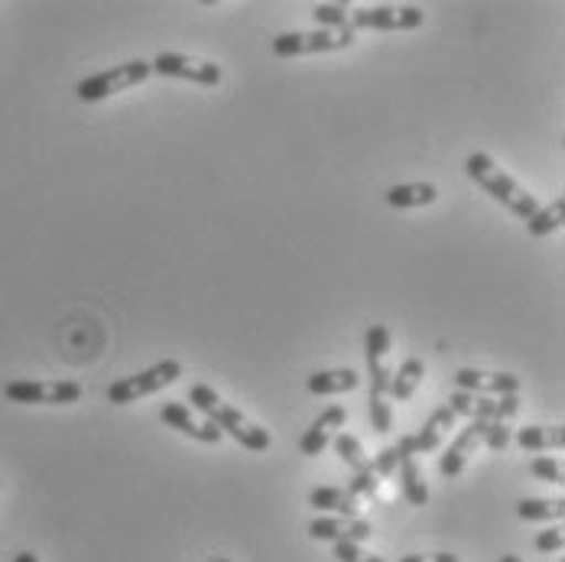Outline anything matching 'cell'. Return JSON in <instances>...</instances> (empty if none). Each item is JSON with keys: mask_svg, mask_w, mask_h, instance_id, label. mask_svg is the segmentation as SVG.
Returning <instances> with one entry per match:
<instances>
[{"mask_svg": "<svg viewBox=\"0 0 565 562\" xmlns=\"http://www.w3.org/2000/svg\"><path fill=\"white\" fill-rule=\"evenodd\" d=\"M465 172H468L471 182H478L494 202H501V205H504L508 212H513L516 219L530 222V219L540 212L536 195H530L516 179H510L508 172L498 167L488 153H471V157L465 160Z\"/></svg>", "mask_w": 565, "mask_h": 562, "instance_id": "cell-1", "label": "cell"}, {"mask_svg": "<svg viewBox=\"0 0 565 562\" xmlns=\"http://www.w3.org/2000/svg\"><path fill=\"white\" fill-rule=\"evenodd\" d=\"M150 75H153L150 62L130 59V62H120V65L105 68V72H98V75L82 78V82L75 85V95H78L82 102H105V98H111L117 92H127V88H134V85H143Z\"/></svg>", "mask_w": 565, "mask_h": 562, "instance_id": "cell-2", "label": "cell"}, {"mask_svg": "<svg viewBox=\"0 0 565 562\" xmlns=\"http://www.w3.org/2000/svg\"><path fill=\"white\" fill-rule=\"evenodd\" d=\"M354 43V30L351 23L341 30H309V33H280L270 43V53L277 59L292 56H316V53H335V50H348Z\"/></svg>", "mask_w": 565, "mask_h": 562, "instance_id": "cell-3", "label": "cell"}, {"mask_svg": "<svg viewBox=\"0 0 565 562\" xmlns=\"http://www.w3.org/2000/svg\"><path fill=\"white\" fill-rule=\"evenodd\" d=\"M179 378H182V364L175 358H167V361H160V364H153V368H147L140 374L114 381L111 388H108V400L111 403H137L140 396L157 394V391L175 384Z\"/></svg>", "mask_w": 565, "mask_h": 562, "instance_id": "cell-4", "label": "cell"}, {"mask_svg": "<svg viewBox=\"0 0 565 562\" xmlns=\"http://www.w3.org/2000/svg\"><path fill=\"white\" fill-rule=\"evenodd\" d=\"M82 394L85 391L78 381H10L3 388V396L10 403H46V406L78 403Z\"/></svg>", "mask_w": 565, "mask_h": 562, "instance_id": "cell-5", "label": "cell"}, {"mask_svg": "<svg viewBox=\"0 0 565 562\" xmlns=\"http://www.w3.org/2000/svg\"><path fill=\"white\" fill-rule=\"evenodd\" d=\"M426 20V13L419 7H361L351 17V30H419Z\"/></svg>", "mask_w": 565, "mask_h": 562, "instance_id": "cell-6", "label": "cell"}, {"mask_svg": "<svg viewBox=\"0 0 565 562\" xmlns=\"http://www.w3.org/2000/svg\"><path fill=\"white\" fill-rule=\"evenodd\" d=\"M209 423H215L222 433H227L231 439H237L244 449L250 452H267L270 449V433L264 430V426H257V423H250L241 410H234V406H227L225 400L209 413Z\"/></svg>", "mask_w": 565, "mask_h": 562, "instance_id": "cell-7", "label": "cell"}, {"mask_svg": "<svg viewBox=\"0 0 565 562\" xmlns=\"http://www.w3.org/2000/svg\"><path fill=\"white\" fill-rule=\"evenodd\" d=\"M455 420H458V416L449 410V403H443V406L426 420V426H423L416 436H399V443L394 446L396 455H399V458H413V455H423V452H436L443 446V436L455 426Z\"/></svg>", "mask_w": 565, "mask_h": 562, "instance_id": "cell-8", "label": "cell"}, {"mask_svg": "<svg viewBox=\"0 0 565 562\" xmlns=\"http://www.w3.org/2000/svg\"><path fill=\"white\" fill-rule=\"evenodd\" d=\"M150 68L160 72V75L195 82V85H218L222 82V68L215 62L182 56V53H160V56L150 62Z\"/></svg>", "mask_w": 565, "mask_h": 562, "instance_id": "cell-9", "label": "cell"}, {"mask_svg": "<svg viewBox=\"0 0 565 562\" xmlns=\"http://www.w3.org/2000/svg\"><path fill=\"white\" fill-rule=\"evenodd\" d=\"M455 388L468 391L475 396H510L520 391L516 374H501V371H478V368H458L455 371Z\"/></svg>", "mask_w": 565, "mask_h": 562, "instance_id": "cell-10", "label": "cell"}, {"mask_svg": "<svg viewBox=\"0 0 565 562\" xmlns=\"http://www.w3.org/2000/svg\"><path fill=\"white\" fill-rule=\"evenodd\" d=\"M309 537L312 540H351V543H364L374 537V523L364 517H316L309 523Z\"/></svg>", "mask_w": 565, "mask_h": 562, "instance_id": "cell-11", "label": "cell"}, {"mask_svg": "<svg viewBox=\"0 0 565 562\" xmlns=\"http://www.w3.org/2000/svg\"><path fill=\"white\" fill-rule=\"evenodd\" d=\"M484 430H488V423H478V420H471V426H465V430L455 436L452 446H449V449H446V455L439 458V471H443L446 478H455V475H461V471H465V462H468L471 449L481 443Z\"/></svg>", "mask_w": 565, "mask_h": 562, "instance_id": "cell-12", "label": "cell"}, {"mask_svg": "<svg viewBox=\"0 0 565 562\" xmlns=\"http://www.w3.org/2000/svg\"><path fill=\"white\" fill-rule=\"evenodd\" d=\"M160 420L172 426V430H179L182 436H192V439H199V443H218L222 439V430L215 426V423H195L192 420V410L185 406V403H167L163 410H160Z\"/></svg>", "mask_w": 565, "mask_h": 562, "instance_id": "cell-13", "label": "cell"}, {"mask_svg": "<svg viewBox=\"0 0 565 562\" xmlns=\"http://www.w3.org/2000/svg\"><path fill=\"white\" fill-rule=\"evenodd\" d=\"M309 394L316 396H332V394H348V391H358L361 388V374L351 371V368H332V371H316L309 378Z\"/></svg>", "mask_w": 565, "mask_h": 562, "instance_id": "cell-14", "label": "cell"}, {"mask_svg": "<svg viewBox=\"0 0 565 562\" xmlns=\"http://www.w3.org/2000/svg\"><path fill=\"white\" fill-rule=\"evenodd\" d=\"M439 199V189L433 182H403L387 189V205L391 209H419V205H433Z\"/></svg>", "mask_w": 565, "mask_h": 562, "instance_id": "cell-15", "label": "cell"}, {"mask_svg": "<svg viewBox=\"0 0 565 562\" xmlns=\"http://www.w3.org/2000/svg\"><path fill=\"white\" fill-rule=\"evenodd\" d=\"M309 505L316 510L335 513V517H358V510H361V501L348 488H316L309 495Z\"/></svg>", "mask_w": 565, "mask_h": 562, "instance_id": "cell-16", "label": "cell"}, {"mask_svg": "<svg viewBox=\"0 0 565 562\" xmlns=\"http://www.w3.org/2000/svg\"><path fill=\"white\" fill-rule=\"evenodd\" d=\"M516 446L526 452L563 449L565 426H523V430H516Z\"/></svg>", "mask_w": 565, "mask_h": 562, "instance_id": "cell-17", "label": "cell"}, {"mask_svg": "<svg viewBox=\"0 0 565 562\" xmlns=\"http://www.w3.org/2000/svg\"><path fill=\"white\" fill-rule=\"evenodd\" d=\"M423 378H426V364L419 358H406L394 374H391L387 394L394 396V400H409V396L416 394V388L423 384Z\"/></svg>", "mask_w": 565, "mask_h": 562, "instance_id": "cell-18", "label": "cell"}, {"mask_svg": "<svg viewBox=\"0 0 565 562\" xmlns=\"http://www.w3.org/2000/svg\"><path fill=\"white\" fill-rule=\"evenodd\" d=\"M396 468H399V491H403V498L413 507L429 505V488H426V481H423V475H419L416 458H399Z\"/></svg>", "mask_w": 565, "mask_h": 562, "instance_id": "cell-19", "label": "cell"}, {"mask_svg": "<svg viewBox=\"0 0 565 562\" xmlns=\"http://www.w3.org/2000/svg\"><path fill=\"white\" fill-rule=\"evenodd\" d=\"M565 225V199L556 195L546 209H540L530 222H526V234L530 237H546L553 231H559Z\"/></svg>", "mask_w": 565, "mask_h": 562, "instance_id": "cell-20", "label": "cell"}, {"mask_svg": "<svg viewBox=\"0 0 565 562\" xmlns=\"http://www.w3.org/2000/svg\"><path fill=\"white\" fill-rule=\"evenodd\" d=\"M516 513L526 523H533V520H563L565 501L563 498H556V501H550V498H523L516 505Z\"/></svg>", "mask_w": 565, "mask_h": 562, "instance_id": "cell-21", "label": "cell"}, {"mask_svg": "<svg viewBox=\"0 0 565 562\" xmlns=\"http://www.w3.org/2000/svg\"><path fill=\"white\" fill-rule=\"evenodd\" d=\"M335 452H339V458L358 475V471H367L371 468V458L364 455V446H361V439L358 436H351V433H341L339 439H335Z\"/></svg>", "mask_w": 565, "mask_h": 562, "instance_id": "cell-22", "label": "cell"}, {"mask_svg": "<svg viewBox=\"0 0 565 562\" xmlns=\"http://www.w3.org/2000/svg\"><path fill=\"white\" fill-rule=\"evenodd\" d=\"M364 354H367V361H387V354H391V329L387 326H371L367 329Z\"/></svg>", "mask_w": 565, "mask_h": 562, "instance_id": "cell-23", "label": "cell"}, {"mask_svg": "<svg viewBox=\"0 0 565 562\" xmlns=\"http://www.w3.org/2000/svg\"><path fill=\"white\" fill-rule=\"evenodd\" d=\"M312 17H316L319 30H341V26H348V7L344 3H319L312 10Z\"/></svg>", "mask_w": 565, "mask_h": 562, "instance_id": "cell-24", "label": "cell"}, {"mask_svg": "<svg viewBox=\"0 0 565 562\" xmlns=\"http://www.w3.org/2000/svg\"><path fill=\"white\" fill-rule=\"evenodd\" d=\"M367 416H371V426L374 433H391L394 430V410L384 396H374L367 400Z\"/></svg>", "mask_w": 565, "mask_h": 562, "instance_id": "cell-25", "label": "cell"}, {"mask_svg": "<svg viewBox=\"0 0 565 562\" xmlns=\"http://www.w3.org/2000/svg\"><path fill=\"white\" fill-rule=\"evenodd\" d=\"M530 475L540 478V481H550V485H563L565 481L563 465L556 458H546V455H540V458L530 462Z\"/></svg>", "mask_w": 565, "mask_h": 562, "instance_id": "cell-26", "label": "cell"}, {"mask_svg": "<svg viewBox=\"0 0 565 562\" xmlns=\"http://www.w3.org/2000/svg\"><path fill=\"white\" fill-rule=\"evenodd\" d=\"M377 488H381V481H377V475L367 468V471H358L354 478H351V485H348V491L361 501V498H377Z\"/></svg>", "mask_w": 565, "mask_h": 562, "instance_id": "cell-27", "label": "cell"}, {"mask_svg": "<svg viewBox=\"0 0 565 562\" xmlns=\"http://www.w3.org/2000/svg\"><path fill=\"white\" fill-rule=\"evenodd\" d=\"M335 560L339 562H387V560H381L377 553H367L361 543H351V540H339V543H335Z\"/></svg>", "mask_w": 565, "mask_h": 562, "instance_id": "cell-28", "label": "cell"}, {"mask_svg": "<svg viewBox=\"0 0 565 562\" xmlns=\"http://www.w3.org/2000/svg\"><path fill=\"white\" fill-rule=\"evenodd\" d=\"M189 403H192L199 413H205V416H209V413L222 403V396L215 394L209 384H192V388H189Z\"/></svg>", "mask_w": 565, "mask_h": 562, "instance_id": "cell-29", "label": "cell"}, {"mask_svg": "<svg viewBox=\"0 0 565 562\" xmlns=\"http://www.w3.org/2000/svg\"><path fill=\"white\" fill-rule=\"evenodd\" d=\"M326 446H329V433H326V430H319L316 423H312V426L302 433V439H299V452H302V455H309V458H312V455H322Z\"/></svg>", "mask_w": 565, "mask_h": 562, "instance_id": "cell-30", "label": "cell"}, {"mask_svg": "<svg viewBox=\"0 0 565 562\" xmlns=\"http://www.w3.org/2000/svg\"><path fill=\"white\" fill-rule=\"evenodd\" d=\"M510 426L508 423H488V430H484V436H481V443L488 446L491 452H504L510 446Z\"/></svg>", "mask_w": 565, "mask_h": 562, "instance_id": "cell-31", "label": "cell"}, {"mask_svg": "<svg viewBox=\"0 0 565 562\" xmlns=\"http://www.w3.org/2000/svg\"><path fill=\"white\" fill-rule=\"evenodd\" d=\"M396 465H399V455H396L394 446H387V449H381L374 455V462H371V471L377 475V478H391L396 471Z\"/></svg>", "mask_w": 565, "mask_h": 562, "instance_id": "cell-32", "label": "cell"}, {"mask_svg": "<svg viewBox=\"0 0 565 562\" xmlns=\"http://www.w3.org/2000/svg\"><path fill=\"white\" fill-rule=\"evenodd\" d=\"M533 547H536L540 553H559V550H563V547H565L563 530H559V527H550V530L536 533Z\"/></svg>", "mask_w": 565, "mask_h": 562, "instance_id": "cell-33", "label": "cell"}, {"mask_svg": "<svg viewBox=\"0 0 565 562\" xmlns=\"http://www.w3.org/2000/svg\"><path fill=\"white\" fill-rule=\"evenodd\" d=\"M449 410H452L455 416H471V410H475V394L455 391V394L449 396Z\"/></svg>", "mask_w": 565, "mask_h": 562, "instance_id": "cell-34", "label": "cell"}, {"mask_svg": "<svg viewBox=\"0 0 565 562\" xmlns=\"http://www.w3.org/2000/svg\"><path fill=\"white\" fill-rule=\"evenodd\" d=\"M426 562H461L455 553H433V556H426Z\"/></svg>", "mask_w": 565, "mask_h": 562, "instance_id": "cell-35", "label": "cell"}, {"mask_svg": "<svg viewBox=\"0 0 565 562\" xmlns=\"http://www.w3.org/2000/svg\"><path fill=\"white\" fill-rule=\"evenodd\" d=\"M13 562H40V560H36V553L23 550V553H17V556H13Z\"/></svg>", "mask_w": 565, "mask_h": 562, "instance_id": "cell-36", "label": "cell"}, {"mask_svg": "<svg viewBox=\"0 0 565 562\" xmlns=\"http://www.w3.org/2000/svg\"><path fill=\"white\" fill-rule=\"evenodd\" d=\"M399 562H426V556L423 553H409V556H403Z\"/></svg>", "mask_w": 565, "mask_h": 562, "instance_id": "cell-37", "label": "cell"}, {"mask_svg": "<svg viewBox=\"0 0 565 562\" xmlns=\"http://www.w3.org/2000/svg\"><path fill=\"white\" fill-rule=\"evenodd\" d=\"M501 562H523V560H520V556H513V553H508Z\"/></svg>", "mask_w": 565, "mask_h": 562, "instance_id": "cell-38", "label": "cell"}, {"mask_svg": "<svg viewBox=\"0 0 565 562\" xmlns=\"http://www.w3.org/2000/svg\"><path fill=\"white\" fill-rule=\"evenodd\" d=\"M212 562H231V560H212Z\"/></svg>", "mask_w": 565, "mask_h": 562, "instance_id": "cell-39", "label": "cell"}, {"mask_svg": "<svg viewBox=\"0 0 565 562\" xmlns=\"http://www.w3.org/2000/svg\"><path fill=\"white\" fill-rule=\"evenodd\" d=\"M0 485H3V481H0Z\"/></svg>", "mask_w": 565, "mask_h": 562, "instance_id": "cell-40", "label": "cell"}]
</instances>
